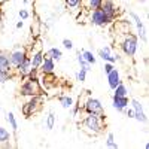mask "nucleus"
I'll return each instance as SVG.
<instances>
[{
	"instance_id": "1",
	"label": "nucleus",
	"mask_w": 149,
	"mask_h": 149,
	"mask_svg": "<svg viewBox=\"0 0 149 149\" xmlns=\"http://www.w3.org/2000/svg\"><path fill=\"white\" fill-rule=\"evenodd\" d=\"M81 124H82V127H84V131H86L90 136L100 134L103 131V128H104L103 119L98 116V115H94V113H85V116L82 118Z\"/></svg>"
},
{
	"instance_id": "2",
	"label": "nucleus",
	"mask_w": 149,
	"mask_h": 149,
	"mask_svg": "<svg viewBox=\"0 0 149 149\" xmlns=\"http://www.w3.org/2000/svg\"><path fill=\"white\" fill-rule=\"evenodd\" d=\"M119 48L127 57L133 58L136 55V52H137V48H139V37L136 34H133V33L125 34L122 42L119 43Z\"/></svg>"
},
{
	"instance_id": "3",
	"label": "nucleus",
	"mask_w": 149,
	"mask_h": 149,
	"mask_svg": "<svg viewBox=\"0 0 149 149\" xmlns=\"http://www.w3.org/2000/svg\"><path fill=\"white\" fill-rule=\"evenodd\" d=\"M19 94L22 97H34V95H40L42 94V86L39 81H30L26 79L21 86H19Z\"/></svg>"
},
{
	"instance_id": "4",
	"label": "nucleus",
	"mask_w": 149,
	"mask_h": 149,
	"mask_svg": "<svg viewBox=\"0 0 149 149\" xmlns=\"http://www.w3.org/2000/svg\"><path fill=\"white\" fill-rule=\"evenodd\" d=\"M40 107H42V104H40V97H39V95H34V97H30V100L22 104L21 112H22V115L26 116V118H30V116H33L34 113H37V112L40 110Z\"/></svg>"
},
{
	"instance_id": "5",
	"label": "nucleus",
	"mask_w": 149,
	"mask_h": 149,
	"mask_svg": "<svg viewBox=\"0 0 149 149\" xmlns=\"http://www.w3.org/2000/svg\"><path fill=\"white\" fill-rule=\"evenodd\" d=\"M85 113H94V115H103L104 113V107L103 103L95 97H88L85 100L84 106H82Z\"/></svg>"
},
{
	"instance_id": "6",
	"label": "nucleus",
	"mask_w": 149,
	"mask_h": 149,
	"mask_svg": "<svg viewBox=\"0 0 149 149\" xmlns=\"http://www.w3.org/2000/svg\"><path fill=\"white\" fill-rule=\"evenodd\" d=\"M90 22L95 27H106L110 24L109 18L104 15V12L98 8V9H93L91 14H90Z\"/></svg>"
},
{
	"instance_id": "7",
	"label": "nucleus",
	"mask_w": 149,
	"mask_h": 149,
	"mask_svg": "<svg viewBox=\"0 0 149 149\" xmlns=\"http://www.w3.org/2000/svg\"><path fill=\"white\" fill-rule=\"evenodd\" d=\"M100 9L104 12V15L109 18L110 24L116 19V15H118V6H116V3H115V0H103V3H102Z\"/></svg>"
},
{
	"instance_id": "8",
	"label": "nucleus",
	"mask_w": 149,
	"mask_h": 149,
	"mask_svg": "<svg viewBox=\"0 0 149 149\" xmlns=\"http://www.w3.org/2000/svg\"><path fill=\"white\" fill-rule=\"evenodd\" d=\"M130 106L134 110V119L142 122V124H145L148 121V116H146V112L143 109V104L139 100H136V98H131V100H130Z\"/></svg>"
},
{
	"instance_id": "9",
	"label": "nucleus",
	"mask_w": 149,
	"mask_h": 149,
	"mask_svg": "<svg viewBox=\"0 0 149 149\" xmlns=\"http://www.w3.org/2000/svg\"><path fill=\"white\" fill-rule=\"evenodd\" d=\"M27 55H29V52H27L26 48H17V49H14V51L9 54V61H10L12 69H15L19 63H22Z\"/></svg>"
},
{
	"instance_id": "10",
	"label": "nucleus",
	"mask_w": 149,
	"mask_h": 149,
	"mask_svg": "<svg viewBox=\"0 0 149 149\" xmlns=\"http://www.w3.org/2000/svg\"><path fill=\"white\" fill-rule=\"evenodd\" d=\"M128 15L131 17V19L136 24V27H137V37H140L143 42H146L148 40V37H146V29H145V24H143L142 18L136 14V12H128Z\"/></svg>"
},
{
	"instance_id": "11",
	"label": "nucleus",
	"mask_w": 149,
	"mask_h": 149,
	"mask_svg": "<svg viewBox=\"0 0 149 149\" xmlns=\"http://www.w3.org/2000/svg\"><path fill=\"white\" fill-rule=\"evenodd\" d=\"M97 54H98V57H100L103 61H107V63H112V64H115L116 61L121 60L119 55H112L110 46H104V48H102V49H98Z\"/></svg>"
},
{
	"instance_id": "12",
	"label": "nucleus",
	"mask_w": 149,
	"mask_h": 149,
	"mask_svg": "<svg viewBox=\"0 0 149 149\" xmlns=\"http://www.w3.org/2000/svg\"><path fill=\"white\" fill-rule=\"evenodd\" d=\"M107 85H109V88L113 91L116 86L122 82V79H121V73H119V70L118 69H112L107 74Z\"/></svg>"
},
{
	"instance_id": "13",
	"label": "nucleus",
	"mask_w": 149,
	"mask_h": 149,
	"mask_svg": "<svg viewBox=\"0 0 149 149\" xmlns=\"http://www.w3.org/2000/svg\"><path fill=\"white\" fill-rule=\"evenodd\" d=\"M55 72V61L49 57H43L42 64L39 66V73L40 74H54Z\"/></svg>"
},
{
	"instance_id": "14",
	"label": "nucleus",
	"mask_w": 149,
	"mask_h": 149,
	"mask_svg": "<svg viewBox=\"0 0 149 149\" xmlns=\"http://www.w3.org/2000/svg\"><path fill=\"white\" fill-rule=\"evenodd\" d=\"M112 106H113L118 112H121V113H122V110L125 109L127 106H130V98H128V95H125V97L112 95Z\"/></svg>"
},
{
	"instance_id": "15",
	"label": "nucleus",
	"mask_w": 149,
	"mask_h": 149,
	"mask_svg": "<svg viewBox=\"0 0 149 149\" xmlns=\"http://www.w3.org/2000/svg\"><path fill=\"white\" fill-rule=\"evenodd\" d=\"M31 69V63H30V55L26 57V60L22 61V63H19L15 69H12V70H15V73L18 74L19 78H26L27 76V73L29 70Z\"/></svg>"
},
{
	"instance_id": "16",
	"label": "nucleus",
	"mask_w": 149,
	"mask_h": 149,
	"mask_svg": "<svg viewBox=\"0 0 149 149\" xmlns=\"http://www.w3.org/2000/svg\"><path fill=\"white\" fill-rule=\"evenodd\" d=\"M10 137H12V133L0 125V146H5V148H9L10 146Z\"/></svg>"
},
{
	"instance_id": "17",
	"label": "nucleus",
	"mask_w": 149,
	"mask_h": 149,
	"mask_svg": "<svg viewBox=\"0 0 149 149\" xmlns=\"http://www.w3.org/2000/svg\"><path fill=\"white\" fill-rule=\"evenodd\" d=\"M30 55V63H31V67H36V69H39V66L42 64V61H43V57L45 54L42 51H34Z\"/></svg>"
},
{
	"instance_id": "18",
	"label": "nucleus",
	"mask_w": 149,
	"mask_h": 149,
	"mask_svg": "<svg viewBox=\"0 0 149 149\" xmlns=\"http://www.w3.org/2000/svg\"><path fill=\"white\" fill-rule=\"evenodd\" d=\"M45 57H49L52 58L54 61H61V58H63V51H61L60 48H49L48 51L45 52Z\"/></svg>"
},
{
	"instance_id": "19",
	"label": "nucleus",
	"mask_w": 149,
	"mask_h": 149,
	"mask_svg": "<svg viewBox=\"0 0 149 149\" xmlns=\"http://www.w3.org/2000/svg\"><path fill=\"white\" fill-rule=\"evenodd\" d=\"M0 70H12L10 61H9V54L0 51Z\"/></svg>"
},
{
	"instance_id": "20",
	"label": "nucleus",
	"mask_w": 149,
	"mask_h": 149,
	"mask_svg": "<svg viewBox=\"0 0 149 149\" xmlns=\"http://www.w3.org/2000/svg\"><path fill=\"white\" fill-rule=\"evenodd\" d=\"M58 102H60V104H61L63 109H72V106L74 103L73 97H70V95H61V97H58Z\"/></svg>"
},
{
	"instance_id": "21",
	"label": "nucleus",
	"mask_w": 149,
	"mask_h": 149,
	"mask_svg": "<svg viewBox=\"0 0 149 149\" xmlns=\"http://www.w3.org/2000/svg\"><path fill=\"white\" fill-rule=\"evenodd\" d=\"M81 54H82V57H84V60L86 61V63H90L91 66H94V64H95L97 58H95V55L93 54V51H90V49H82Z\"/></svg>"
},
{
	"instance_id": "22",
	"label": "nucleus",
	"mask_w": 149,
	"mask_h": 149,
	"mask_svg": "<svg viewBox=\"0 0 149 149\" xmlns=\"http://www.w3.org/2000/svg\"><path fill=\"white\" fill-rule=\"evenodd\" d=\"M6 119H8V122H9V125H10L12 131L17 133V131H18V121H17L15 115L12 113V112H8V113H6Z\"/></svg>"
},
{
	"instance_id": "23",
	"label": "nucleus",
	"mask_w": 149,
	"mask_h": 149,
	"mask_svg": "<svg viewBox=\"0 0 149 149\" xmlns=\"http://www.w3.org/2000/svg\"><path fill=\"white\" fill-rule=\"evenodd\" d=\"M113 95H118V97H125V95H128V88H127V85L124 84V82H121L116 88L113 90Z\"/></svg>"
},
{
	"instance_id": "24",
	"label": "nucleus",
	"mask_w": 149,
	"mask_h": 149,
	"mask_svg": "<svg viewBox=\"0 0 149 149\" xmlns=\"http://www.w3.org/2000/svg\"><path fill=\"white\" fill-rule=\"evenodd\" d=\"M76 57H78V63H79V67L81 69H84V70H86V72H91V64L90 63H86V61L84 60V57H82V54H81V51H76Z\"/></svg>"
},
{
	"instance_id": "25",
	"label": "nucleus",
	"mask_w": 149,
	"mask_h": 149,
	"mask_svg": "<svg viewBox=\"0 0 149 149\" xmlns=\"http://www.w3.org/2000/svg\"><path fill=\"white\" fill-rule=\"evenodd\" d=\"M55 113L54 112H49V113L46 115V118H45V125H46V128L48 130H52L54 128V125H55Z\"/></svg>"
},
{
	"instance_id": "26",
	"label": "nucleus",
	"mask_w": 149,
	"mask_h": 149,
	"mask_svg": "<svg viewBox=\"0 0 149 149\" xmlns=\"http://www.w3.org/2000/svg\"><path fill=\"white\" fill-rule=\"evenodd\" d=\"M106 146L107 148H112V149H118L119 148L118 143H116V140H115L113 133H107V136H106Z\"/></svg>"
},
{
	"instance_id": "27",
	"label": "nucleus",
	"mask_w": 149,
	"mask_h": 149,
	"mask_svg": "<svg viewBox=\"0 0 149 149\" xmlns=\"http://www.w3.org/2000/svg\"><path fill=\"white\" fill-rule=\"evenodd\" d=\"M66 6L70 9V10H76L79 9V6L82 5V0H64Z\"/></svg>"
},
{
	"instance_id": "28",
	"label": "nucleus",
	"mask_w": 149,
	"mask_h": 149,
	"mask_svg": "<svg viewBox=\"0 0 149 149\" xmlns=\"http://www.w3.org/2000/svg\"><path fill=\"white\" fill-rule=\"evenodd\" d=\"M12 78V70H0V84H5Z\"/></svg>"
},
{
	"instance_id": "29",
	"label": "nucleus",
	"mask_w": 149,
	"mask_h": 149,
	"mask_svg": "<svg viewBox=\"0 0 149 149\" xmlns=\"http://www.w3.org/2000/svg\"><path fill=\"white\" fill-rule=\"evenodd\" d=\"M102 3H103V0H88V9H98L102 6Z\"/></svg>"
},
{
	"instance_id": "30",
	"label": "nucleus",
	"mask_w": 149,
	"mask_h": 149,
	"mask_svg": "<svg viewBox=\"0 0 149 149\" xmlns=\"http://www.w3.org/2000/svg\"><path fill=\"white\" fill-rule=\"evenodd\" d=\"M86 70H84V69H79V72H78V74H76V79L79 81V82H85L86 81Z\"/></svg>"
},
{
	"instance_id": "31",
	"label": "nucleus",
	"mask_w": 149,
	"mask_h": 149,
	"mask_svg": "<svg viewBox=\"0 0 149 149\" xmlns=\"http://www.w3.org/2000/svg\"><path fill=\"white\" fill-rule=\"evenodd\" d=\"M18 15H19V18L24 21V19H27L29 17H30V12L27 10V9H19V12H18Z\"/></svg>"
},
{
	"instance_id": "32",
	"label": "nucleus",
	"mask_w": 149,
	"mask_h": 149,
	"mask_svg": "<svg viewBox=\"0 0 149 149\" xmlns=\"http://www.w3.org/2000/svg\"><path fill=\"white\" fill-rule=\"evenodd\" d=\"M122 113H125V116H128V118H134V110H133L130 106H127L125 109H124Z\"/></svg>"
},
{
	"instance_id": "33",
	"label": "nucleus",
	"mask_w": 149,
	"mask_h": 149,
	"mask_svg": "<svg viewBox=\"0 0 149 149\" xmlns=\"http://www.w3.org/2000/svg\"><path fill=\"white\" fill-rule=\"evenodd\" d=\"M103 69H104V73L107 74L112 69H115V64H112V63H107V61H104V67H103Z\"/></svg>"
},
{
	"instance_id": "34",
	"label": "nucleus",
	"mask_w": 149,
	"mask_h": 149,
	"mask_svg": "<svg viewBox=\"0 0 149 149\" xmlns=\"http://www.w3.org/2000/svg\"><path fill=\"white\" fill-rule=\"evenodd\" d=\"M63 46L66 49H73V42L70 39H63Z\"/></svg>"
},
{
	"instance_id": "35",
	"label": "nucleus",
	"mask_w": 149,
	"mask_h": 149,
	"mask_svg": "<svg viewBox=\"0 0 149 149\" xmlns=\"http://www.w3.org/2000/svg\"><path fill=\"white\" fill-rule=\"evenodd\" d=\"M22 27H24V21L21 19V21H18V22H17V29H22Z\"/></svg>"
},
{
	"instance_id": "36",
	"label": "nucleus",
	"mask_w": 149,
	"mask_h": 149,
	"mask_svg": "<svg viewBox=\"0 0 149 149\" xmlns=\"http://www.w3.org/2000/svg\"><path fill=\"white\" fill-rule=\"evenodd\" d=\"M139 2H146V0H139Z\"/></svg>"
},
{
	"instance_id": "37",
	"label": "nucleus",
	"mask_w": 149,
	"mask_h": 149,
	"mask_svg": "<svg viewBox=\"0 0 149 149\" xmlns=\"http://www.w3.org/2000/svg\"><path fill=\"white\" fill-rule=\"evenodd\" d=\"M0 3H2V0H0Z\"/></svg>"
}]
</instances>
